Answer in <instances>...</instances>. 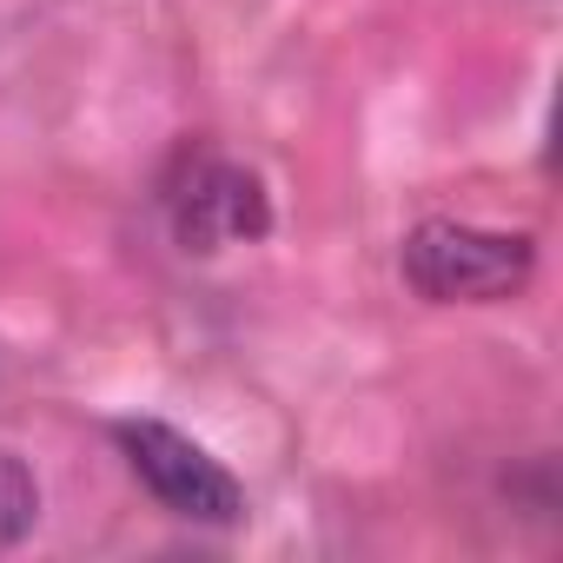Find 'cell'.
Returning <instances> with one entry per match:
<instances>
[{
  "label": "cell",
  "mask_w": 563,
  "mask_h": 563,
  "mask_svg": "<svg viewBox=\"0 0 563 563\" xmlns=\"http://www.w3.org/2000/svg\"><path fill=\"white\" fill-rule=\"evenodd\" d=\"M166 212L186 252H225V245H252L272 232L265 179L225 153H186L179 179L166 186Z\"/></svg>",
  "instance_id": "obj_3"
},
{
  "label": "cell",
  "mask_w": 563,
  "mask_h": 563,
  "mask_svg": "<svg viewBox=\"0 0 563 563\" xmlns=\"http://www.w3.org/2000/svg\"><path fill=\"white\" fill-rule=\"evenodd\" d=\"M113 444L126 457V471L153 490L159 510L186 517V523H212V530H232L245 523V490L239 477L186 431H173L166 418H120L113 424Z\"/></svg>",
  "instance_id": "obj_2"
},
{
  "label": "cell",
  "mask_w": 563,
  "mask_h": 563,
  "mask_svg": "<svg viewBox=\"0 0 563 563\" xmlns=\"http://www.w3.org/2000/svg\"><path fill=\"white\" fill-rule=\"evenodd\" d=\"M34 523H41V484L14 451H0V550L27 543Z\"/></svg>",
  "instance_id": "obj_4"
},
{
  "label": "cell",
  "mask_w": 563,
  "mask_h": 563,
  "mask_svg": "<svg viewBox=\"0 0 563 563\" xmlns=\"http://www.w3.org/2000/svg\"><path fill=\"white\" fill-rule=\"evenodd\" d=\"M398 272L431 306H504L530 286L537 245L523 232H497L471 219H424L405 232Z\"/></svg>",
  "instance_id": "obj_1"
}]
</instances>
